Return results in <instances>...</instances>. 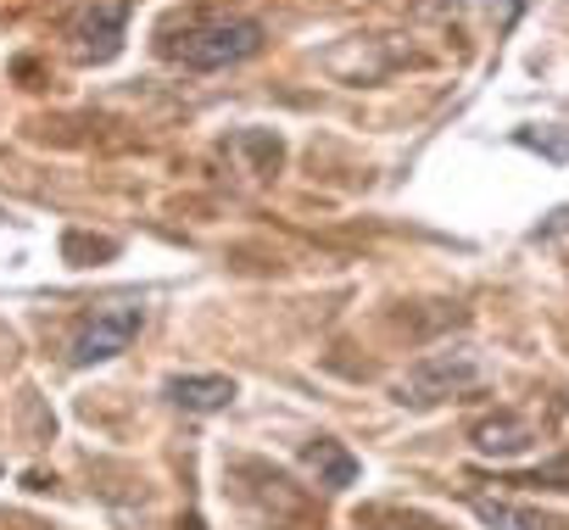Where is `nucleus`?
Wrapping results in <instances>:
<instances>
[{
    "instance_id": "f257e3e1",
    "label": "nucleus",
    "mask_w": 569,
    "mask_h": 530,
    "mask_svg": "<svg viewBox=\"0 0 569 530\" xmlns=\"http://www.w3.org/2000/svg\"><path fill=\"white\" fill-rule=\"evenodd\" d=\"M162 51H168V62H179L190 73H218V68L251 62L262 51V23L257 18H229V12L190 18L184 29H173L162 40Z\"/></svg>"
},
{
    "instance_id": "f03ea898",
    "label": "nucleus",
    "mask_w": 569,
    "mask_h": 530,
    "mask_svg": "<svg viewBox=\"0 0 569 530\" xmlns=\"http://www.w3.org/2000/svg\"><path fill=\"white\" fill-rule=\"evenodd\" d=\"M469 386H480V358L469 347H441V352H425L402 380H397V402L425 413L447 397H463Z\"/></svg>"
},
{
    "instance_id": "7ed1b4c3",
    "label": "nucleus",
    "mask_w": 569,
    "mask_h": 530,
    "mask_svg": "<svg viewBox=\"0 0 569 530\" xmlns=\"http://www.w3.org/2000/svg\"><path fill=\"white\" fill-rule=\"evenodd\" d=\"M140 324H146V308L140 302H101L96 313H84L79 319V330H73V341H68V363L73 369H96V363H112L118 352H129V341L140 336Z\"/></svg>"
},
{
    "instance_id": "20e7f679",
    "label": "nucleus",
    "mask_w": 569,
    "mask_h": 530,
    "mask_svg": "<svg viewBox=\"0 0 569 530\" xmlns=\"http://www.w3.org/2000/svg\"><path fill=\"white\" fill-rule=\"evenodd\" d=\"M129 12H134V0H84V7L68 18V29H62L68 51L79 62H112L123 51Z\"/></svg>"
},
{
    "instance_id": "39448f33",
    "label": "nucleus",
    "mask_w": 569,
    "mask_h": 530,
    "mask_svg": "<svg viewBox=\"0 0 569 530\" xmlns=\"http://www.w3.org/2000/svg\"><path fill=\"white\" fill-rule=\"evenodd\" d=\"M257 486H240V502L273 530V524H291V519H302V491L291 486V480H284V474H273V469H262V463H240Z\"/></svg>"
},
{
    "instance_id": "423d86ee",
    "label": "nucleus",
    "mask_w": 569,
    "mask_h": 530,
    "mask_svg": "<svg viewBox=\"0 0 569 530\" xmlns=\"http://www.w3.org/2000/svg\"><path fill=\"white\" fill-rule=\"evenodd\" d=\"M469 441H475L480 458H525L536 447V424L519 419V413H497V419H480L469 430Z\"/></svg>"
},
{
    "instance_id": "0eeeda50",
    "label": "nucleus",
    "mask_w": 569,
    "mask_h": 530,
    "mask_svg": "<svg viewBox=\"0 0 569 530\" xmlns=\"http://www.w3.org/2000/svg\"><path fill=\"white\" fill-rule=\"evenodd\" d=\"M168 402L184 413H223L234 402V380L229 374H179V380H168Z\"/></svg>"
},
{
    "instance_id": "6e6552de",
    "label": "nucleus",
    "mask_w": 569,
    "mask_h": 530,
    "mask_svg": "<svg viewBox=\"0 0 569 530\" xmlns=\"http://www.w3.org/2000/svg\"><path fill=\"white\" fill-rule=\"evenodd\" d=\"M469 508L486 530H569L563 519H552L530 502H508V497H469Z\"/></svg>"
},
{
    "instance_id": "1a4fd4ad",
    "label": "nucleus",
    "mask_w": 569,
    "mask_h": 530,
    "mask_svg": "<svg viewBox=\"0 0 569 530\" xmlns=\"http://www.w3.org/2000/svg\"><path fill=\"white\" fill-rule=\"evenodd\" d=\"M302 463L313 469V480L325 486V491H347L352 480H358V458L336 441V436H319V441H308L302 447Z\"/></svg>"
},
{
    "instance_id": "9d476101",
    "label": "nucleus",
    "mask_w": 569,
    "mask_h": 530,
    "mask_svg": "<svg viewBox=\"0 0 569 530\" xmlns=\"http://www.w3.org/2000/svg\"><path fill=\"white\" fill-rule=\"evenodd\" d=\"M513 140H519V146H536V151H547L552 162H563V157H569V134H547V129L536 134V129H519Z\"/></svg>"
},
{
    "instance_id": "9b49d317",
    "label": "nucleus",
    "mask_w": 569,
    "mask_h": 530,
    "mask_svg": "<svg viewBox=\"0 0 569 530\" xmlns=\"http://www.w3.org/2000/svg\"><path fill=\"white\" fill-rule=\"evenodd\" d=\"M369 530H419L413 519H380V524H369Z\"/></svg>"
}]
</instances>
